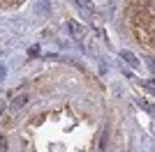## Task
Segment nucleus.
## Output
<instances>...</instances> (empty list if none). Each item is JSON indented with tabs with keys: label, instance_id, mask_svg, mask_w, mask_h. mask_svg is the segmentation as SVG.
<instances>
[{
	"label": "nucleus",
	"instance_id": "f257e3e1",
	"mask_svg": "<svg viewBox=\"0 0 155 152\" xmlns=\"http://www.w3.org/2000/svg\"><path fill=\"white\" fill-rule=\"evenodd\" d=\"M134 35H137V39H139L143 46H146V44L150 46V42H153V32H146L141 25H134Z\"/></svg>",
	"mask_w": 155,
	"mask_h": 152
},
{
	"label": "nucleus",
	"instance_id": "9d476101",
	"mask_svg": "<svg viewBox=\"0 0 155 152\" xmlns=\"http://www.w3.org/2000/svg\"><path fill=\"white\" fill-rule=\"evenodd\" d=\"M2 76H5V67H0V78H2Z\"/></svg>",
	"mask_w": 155,
	"mask_h": 152
},
{
	"label": "nucleus",
	"instance_id": "423d86ee",
	"mask_svg": "<svg viewBox=\"0 0 155 152\" xmlns=\"http://www.w3.org/2000/svg\"><path fill=\"white\" fill-rule=\"evenodd\" d=\"M70 30L74 32V35H81V28H79L77 23H72V21H70Z\"/></svg>",
	"mask_w": 155,
	"mask_h": 152
},
{
	"label": "nucleus",
	"instance_id": "39448f33",
	"mask_svg": "<svg viewBox=\"0 0 155 152\" xmlns=\"http://www.w3.org/2000/svg\"><path fill=\"white\" fill-rule=\"evenodd\" d=\"M107 134H109V131H107V129H102V131H100V138H97V147H100V150H107Z\"/></svg>",
	"mask_w": 155,
	"mask_h": 152
},
{
	"label": "nucleus",
	"instance_id": "6e6552de",
	"mask_svg": "<svg viewBox=\"0 0 155 152\" xmlns=\"http://www.w3.org/2000/svg\"><path fill=\"white\" fill-rule=\"evenodd\" d=\"M0 152H7L5 150V138H2V136H0Z\"/></svg>",
	"mask_w": 155,
	"mask_h": 152
},
{
	"label": "nucleus",
	"instance_id": "20e7f679",
	"mask_svg": "<svg viewBox=\"0 0 155 152\" xmlns=\"http://www.w3.org/2000/svg\"><path fill=\"white\" fill-rule=\"evenodd\" d=\"M120 55H123V60H125V62H130L132 67L139 65V62H137V58H134V53H130V51H120Z\"/></svg>",
	"mask_w": 155,
	"mask_h": 152
},
{
	"label": "nucleus",
	"instance_id": "0eeeda50",
	"mask_svg": "<svg viewBox=\"0 0 155 152\" xmlns=\"http://www.w3.org/2000/svg\"><path fill=\"white\" fill-rule=\"evenodd\" d=\"M37 53H39L37 46H30V49H28V55H37Z\"/></svg>",
	"mask_w": 155,
	"mask_h": 152
},
{
	"label": "nucleus",
	"instance_id": "1a4fd4ad",
	"mask_svg": "<svg viewBox=\"0 0 155 152\" xmlns=\"http://www.w3.org/2000/svg\"><path fill=\"white\" fill-rule=\"evenodd\" d=\"M5 108H7V104H5L2 99H0V111H5Z\"/></svg>",
	"mask_w": 155,
	"mask_h": 152
},
{
	"label": "nucleus",
	"instance_id": "f03ea898",
	"mask_svg": "<svg viewBox=\"0 0 155 152\" xmlns=\"http://www.w3.org/2000/svg\"><path fill=\"white\" fill-rule=\"evenodd\" d=\"M77 7L86 14V16L95 12V5H93V0H77Z\"/></svg>",
	"mask_w": 155,
	"mask_h": 152
},
{
	"label": "nucleus",
	"instance_id": "7ed1b4c3",
	"mask_svg": "<svg viewBox=\"0 0 155 152\" xmlns=\"http://www.w3.org/2000/svg\"><path fill=\"white\" fill-rule=\"evenodd\" d=\"M26 101H28V95H19L16 99L12 101V111H14V113H16V111H21V108L26 106Z\"/></svg>",
	"mask_w": 155,
	"mask_h": 152
}]
</instances>
